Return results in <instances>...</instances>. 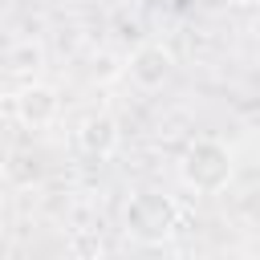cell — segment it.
I'll use <instances>...</instances> for the list:
<instances>
[{
	"label": "cell",
	"mask_w": 260,
	"mask_h": 260,
	"mask_svg": "<svg viewBox=\"0 0 260 260\" xmlns=\"http://www.w3.org/2000/svg\"><path fill=\"white\" fill-rule=\"evenodd\" d=\"M232 150H228V142H219V138H211V134H203V138H195L187 150H183V162H179V175H183V183L195 191V195H219L228 183H232Z\"/></svg>",
	"instance_id": "cell-2"
},
{
	"label": "cell",
	"mask_w": 260,
	"mask_h": 260,
	"mask_svg": "<svg viewBox=\"0 0 260 260\" xmlns=\"http://www.w3.org/2000/svg\"><path fill=\"white\" fill-rule=\"evenodd\" d=\"M12 114H16L20 126H28V130H45V126L57 122V114H61V98H57V89L45 85V81H24V85L12 93Z\"/></svg>",
	"instance_id": "cell-3"
},
{
	"label": "cell",
	"mask_w": 260,
	"mask_h": 260,
	"mask_svg": "<svg viewBox=\"0 0 260 260\" xmlns=\"http://www.w3.org/2000/svg\"><path fill=\"white\" fill-rule=\"evenodd\" d=\"M179 219H183V207H179L171 195H162V191H138V195H130V203H126V211H122L126 236H130L134 244H142V248L167 244V240L175 236Z\"/></svg>",
	"instance_id": "cell-1"
},
{
	"label": "cell",
	"mask_w": 260,
	"mask_h": 260,
	"mask_svg": "<svg viewBox=\"0 0 260 260\" xmlns=\"http://www.w3.org/2000/svg\"><path fill=\"white\" fill-rule=\"evenodd\" d=\"M41 65H45V45L32 41V37H24V41H16V45L4 49V69L16 73V77H28V81H32V73H37Z\"/></svg>",
	"instance_id": "cell-6"
},
{
	"label": "cell",
	"mask_w": 260,
	"mask_h": 260,
	"mask_svg": "<svg viewBox=\"0 0 260 260\" xmlns=\"http://www.w3.org/2000/svg\"><path fill=\"white\" fill-rule=\"evenodd\" d=\"M118 142H122V130H118V122L106 110H93V114H85L77 122V146L89 158H110L118 150Z\"/></svg>",
	"instance_id": "cell-5"
},
{
	"label": "cell",
	"mask_w": 260,
	"mask_h": 260,
	"mask_svg": "<svg viewBox=\"0 0 260 260\" xmlns=\"http://www.w3.org/2000/svg\"><path fill=\"white\" fill-rule=\"evenodd\" d=\"M126 73H130V81H134L138 89H162V85L171 81V73H175V57H171L167 45L146 41V45H138V49L126 57Z\"/></svg>",
	"instance_id": "cell-4"
},
{
	"label": "cell",
	"mask_w": 260,
	"mask_h": 260,
	"mask_svg": "<svg viewBox=\"0 0 260 260\" xmlns=\"http://www.w3.org/2000/svg\"><path fill=\"white\" fill-rule=\"evenodd\" d=\"M4 175H8V183H16V187H32V183H41V162H37V154L16 150V154L4 162Z\"/></svg>",
	"instance_id": "cell-7"
}]
</instances>
